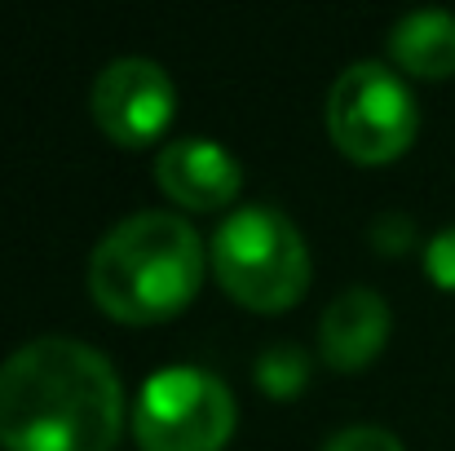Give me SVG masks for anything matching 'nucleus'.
Returning <instances> with one entry per match:
<instances>
[{"label":"nucleus","instance_id":"f257e3e1","mask_svg":"<svg viewBox=\"0 0 455 451\" xmlns=\"http://www.w3.org/2000/svg\"><path fill=\"white\" fill-rule=\"evenodd\" d=\"M124 430V385L111 358L71 336H36L0 363L4 451H111Z\"/></svg>","mask_w":455,"mask_h":451},{"label":"nucleus","instance_id":"f03ea898","mask_svg":"<svg viewBox=\"0 0 455 451\" xmlns=\"http://www.w3.org/2000/svg\"><path fill=\"white\" fill-rule=\"evenodd\" d=\"M204 239L177 213L116 221L89 257V293L120 323H164L204 284Z\"/></svg>","mask_w":455,"mask_h":451},{"label":"nucleus","instance_id":"7ed1b4c3","mask_svg":"<svg viewBox=\"0 0 455 451\" xmlns=\"http://www.w3.org/2000/svg\"><path fill=\"white\" fill-rule=\"evenodd\" d=\"M212 270L248 310H288L309 288L305 235L270 204H243L212 230Z\"/></svg>","mask_w":455,"mask_h":451},{"label":"nucleus","instance_id":"20e7f679","mask_svg":"<svg viewBox=\"0 0 455 451\" xmlns=\"http://www.w3.org/2000/svg\"><path fill=\"white\" fill-rule=\"evenodd\" d=\"M420 111L398 71L349 62L327 89V133L358 164H389L416 142Z\"/></svg>","mask_w":455,"mask_h":451},{"label":"nucleus","instance_id":"39448f33","mask_svg":"<svg viewBox=\"0 0 455 451\" xmlns=\"http://www.w3.org/2000/svg\"><path fill=\"white\" fill-rule=\"evenodd\" d=\"M235 421L239 412L226 381L204 367L155 372L133 403V434L142 451H221Z\"/></svg>","mask_w":455,"mask_h":451},{"label":"nucleus","instance_id":"423d86ee","mask_svg":"<svg viewBox=\"0 0 455 451\" xmlns=\"http://www.w3.org/2000/svg\"><path fill=\"white\" fill-rule=\"evenodd\" d=\"M89 107H93L98 129L116 147H151L172 125L177 89H172V76L155 58L129 53V58H116L98 71Z\"/></svg>","mask_w":455,"mask_h":451},{"label":"nucleus","instance_id":"0eeeda50","mask_svg":"<svg viewBox=\"0 0 455 451\" xmlns=\"http://www.w3.org/2000/svg\"><path fill=\"white\" fill-rule=\"evenodd\" d=\"M155 177L159 190L195 213H217L230 208L239 186H243V168L226 147H217L212 138H177L155 155Z\"/></svg>","mask_w":455,"mask_h":451},{"label":"nucleus","instance_id":"6e6552de","mask_svg":"<svg viewBox=\"0 0 455 451\" xmlns=\"http://www.w3.org/2000/svg\"><path fill=\"white\" fill-rule=\"evenodd\" d=\"M389 327H394V314H389V301L380 297V293H371V288H345L340 297L323 310L318 354L336 372H358V367H367L385 350Z\"/></svg>","mask_w":455,"mask_h":451},{"label":"nucleus","instance_id":"1a4fd4ad","mask_svg":"<svg viewBox=\"0 0 455 451\" xmlns=\"http://www.w3.org/2000/svg\"><path fill=\"white\" fill-rule=\"evenodd\" d=\"M389 53L411 76H425V80L455 76V13L416 9V13L398 18L389 31Z\"/></svg>","mask_w":455,"mask_h":451},{"label":"nucleus","instance_id":"9d476101","mask_svg":"<svg viewBox=\"0 0 455 451\" xmlns=\"http://www.w3.org/2000/svg\"><path fill=\"white\" fill-rule=\"evenodd\" d=\"M309 381V354L301 345H270L257 358V385L270 399H297Z\"/></svg>","mask_w":455,"mask_h":451},{"label":"nucleus","instance_id":"9b49d317","mask_svg":"<svg viewBox=\"0 0 455 451\" xmlns=\"http://www.w3.org/2000/svg\"><path fill=\"white\" fill-rule=\"evenodd\" d=\"M323 451H407V447L385 425H345V430H336L323 443Z\"/></svg>","mask_w":455,"mask_h":451},{"label":"nucleus","instance_id":"f8f14e48","mask_svg":"<svg viewBox=\"0 0 455 451\" xmlns=\"http://www.w3.org/2000/svg\"><path fill=\"white\" fill-rule=\"evenodd\" d=\"M425 275H429L443 293H455V226L438 230V235L425 244Z\"/></svg>","mask_w":455,"mask_h":451}]
</instances>
